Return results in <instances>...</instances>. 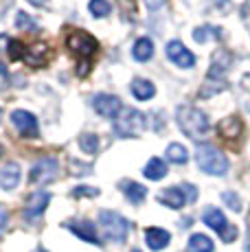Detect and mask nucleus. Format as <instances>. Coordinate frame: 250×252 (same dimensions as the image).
<instances>
[{"label": "nucleus", "mask_w": 250, "mask_h": 252, "mask_svg": "<svg viewBox=\"0 0 250 252\" xmlns=\"http://www.w3.org/2000/svg\"><path fill=\"white\" fill-rule=\"evenodd\" d=\"M178 127L193 140H202L209 132V119L202 110L193 108V105H180L176 112Z\"/></svg>", "instance_id": "nucleus-1"}, {"label": "nucleus", "mask_w": 250, "mask_h": 252, "mask_svg": "<svg viewBox=\"0 0 250 252\" xmlns=\"http://www.w3.org/2000/svg\"><path fill=\"white\" fill-rule=\"evenodd\" d=\"M195 162L209 176H226L228 171V158L213 145H198L195 149Z\"/></svg>", "instance_id": "nucleus-2"}, {"label": "nucleus", "mask_w": 250, "mask_h": 252, "mask_svg": "<svg viewBox=\"0 0 250 252\" xmlns=\"http://www.w3.org/2000/svg\"><path fill=\"white\" fill-rule=\"evenodd\" d=\"M99 228L112 244H123L129 232V221L114 211H99Z\"/></svg>", "instance_id": "nucleus-3"}, {"label": "nucleus", "mask_w": 250, "mask_h": 252, "mask_svg": "<svg viewBox=\"0 0 250 252\" xmlns=\"http://www.w3.org/2000/svg\"><path fill=\"white\" fill-rule=\"evenodd\" d=\"M143 129H145V116H143V112H138V110H134V108L121 110V114H119L117 121H114V132H117V136H121V138L138 136Z\"/></svg>", "instance_id": "nucleus-4"}, {"label": "nucleus", "mask_w": 250, "mask_h": 252, "mask_svg": "<svg viewBox=\"0 0 250 252\" xmlns=\"http://www.w3.org/2000/svg\"><path fill=\"white\" fill-rule=\"evenodd\" d=\"M66 46L70 48L73 55L81 57L84 62H88L90 57H94L99 53V42L88 31H70L68 37H66Z\"/></svg>", "instance_id": "nucleus-5"}, {"label": "nucleus", "mask_w": 250, "mask_h": 252, "mask_svg": "<svg viewBox=\"0 0 250 252\" xmlns=\"http://www.w3.org/2000/svg\"><path fill=\"white\" fill-rule=\"evenodd\" d=\"M228 64H230V60L228 62H224V64H219V60H218V55H213V64H211V68H209V75H206V81H204V86H202V90H200V96H213V94H218L219 90H224L226 88V72H228Z\"/></svg>", "instance_id": "nucleus-6"}, {"label": "nucleus", "mask_w": 250, "mask_h": 252, "mask_svg": "<svg viewBox=\"0 0 250 252\" xmlns=\"http://www.w3.org/2000/svg\"><path fill=\"white\" fill-rule=\"evenodd\" d=\"M57 169H60V164H57L55 158H42V160H37L33 164L31 173H29V182L31 184H46V182L55 180Z\"/></svg>", "instance_id": "nucleus-7"}, {"label": "nucleus", "mask_w": 250, "mask_h": 252, "mask_svg": "<svg viewBox=\"0 0 250 252\" xmlns=\"http://www.w3.org/2000/svg\"><path fill=\"white\" fill-rule=\"evenodd\" d=\"M11 123L20 132L22 138H37V119L27 110H16L11 114Z\"/></svg>", "instance_id": "nucleus-8"}, {"label": "nucleus", "mask_w": 250, "mask_h": 252, "mask_svg": "<svg viewBox=\"0 0 250 252\" xmlns=\"http://www.w3.org/2000/svg\"><path fill=\"white\" fill-rule=\"evenodd\" d=\"M167 57H169V62H174L176 66H180V68H193V64H195L193 53L178 40L167 44Z\"/></svg>", "instance_id": "nucleus-9"}, {"label": "nucleus", "mask_w": 250, "mask_h": 252, "mask_svg": "<svg viewBox=\"0 0 250 252\" xmlns=\"http://www.w3.org/2000/svg\"><path fill=\"white\" fill-rule=\"evenodd\" d=\"M49 202H51V193L49 191H35L33 195H29L27 206H25V220H29V221L37 220V217L46 211Z\"/></svg>", "instance_id": "nucleus-10"}, {"label": "nucleus", "mask_w": 250, "mask_h": 252, "mask_svg": "<svg viewBox=\"0 0 250 252\" xmlns=\"http://www.w3.org/2000/svg\"><path fill=\"white\" fill-rule=\"evenodd\" d=\"M93 105H94V110L101 114V116H108V119H112V116H117L119 112H121V99L119 96H114V94H97L94 96V101H93Z\"/></svg>", "instance_id": "nucleus-11"}, {"label": "nucleus", "mask_w": 250, "mask_h": 252, "mask_svg": "<svg viewBox=\"0 0 250 252\" xmlns=\"http://www.w3.org/2000/svg\"><path fill=\"white\" fill-rule=\"evenodd\" d=\"M51 60V48L49 44H44V42H37V44H33L29 48V53L25 55V62L29 66H33V68H40V66H44L46 62Z\"/></svg>", "instance_id": "nucleus-12"}, {"label": "nucleus", "mask_w": 250, "mask_h": 252, "mask_svg": "<svg viewBox=\"0 0 250 252\" xmlns=\"http://www.w3.org/2000/svg\"><path fill=\"white\" fill-rule=\"evenodd\" d=\"M66 228L70 232H75L79 239L88 241V244H99V235H97V228H94V224H90V221H68L66 224Z\"/></svg>", "instance_id": "nucleus-13"}, {"label": "nucleus", "mask_w": 250, "mask_h": 252, "mask_svg": "<svg viewBox=\"0 0 250 252\" xmlns=\"http://www.w3.org/2000/svg\"><path fill=\"white\" fill-rule=\"evenodd\" d=\"M218 132H219V136H224L226 140H235V138L242 136L244 123H242V119H237V116H228V119L219 121Z\"/></svg>", "instance_id": "nucleus-14"}, {"label": "nucleus", "mask_w": 250, "mask_h": 252, "mask_svg": "<svg viewBox=\"0 0 250 252\" xmlns=\"http://www.w3.org/2000/svg\"><path fill=\"white\" fill-rule=\"evenodd\" d=\"M202 220H204V224L209 226V228H213L218 235H222V232L228 228V221H226V217H224V213L219 211V208H213V206H209L204 211V215H202Z\"/></svg>", "instance_id": "nucleus-15"}, {"label": "nucleus", "mask_w": 250, "mask_h": 252, "mask_svg": "<svg viewBox=\"0 0 250 252\" xmlns=\"http://www.w3.org/2000/svg\"><path fill=\"white\" fill-rule=\"evenodd\" d=\"M18 184H20V167H18V162H7L0 171V187L4 191H11Z\"/></svg>", "instance_id": "nucleus-16"}, {"label": "nucleus", "mask_w": 250, "mask_h": 252, "mask_svg": "<svg viewBox=\"0 0 250 252\" xmlns=\"http://www.w3.org/2000/svg\"><path fill=\"white\" fill-rule=\"evenodd\" d=\"M158 200L162 202L165 206L174 208V211H180L182 206H185V193H182L180 187H171V189H165V191L158 195Z\"/></svg>", "instance_id": "nucleus-17"}, {"label": "nucleus", "mask_w": 250, "mask_h": 252, "mask_svg": "<svg viewBox=\"0 0 250 252\" xmlns=\"http://www.w3.org/2000/svg\"><path fill=\"white\" fill-rule=\"evenodd\" d=\"M145 239H147V246H150L152 250H162L165 246H169L171 241V235L167 230L162 228H147L145 230Z\"/></svg>", "instance_id": "nucleus-18"}, {"label": "nucleus", "mask_w": 250, "mask_h": 252, "mask_svg": "<svg viewBox=\"0 0 250 252\" xmlns=\"http://www.w3.org/2000/svg\"><path fill=\"white\" fill-rule=\"evenodd\" d=\"M121 191L125 193V197H127L132 204H141V202L145 200V195H147V189L143 187V184L132 182V180H123L121 182Z\"/></svg>", "instance_id": "nucleus-19"}, {"label": "nucleus", "mask_w": 250, "mask_h": 252, "mask_svg": "<svg viewBox=\"0 0 250 252\" xmlns=\"http://www.w3.org/2000/svg\"><path fill=\"white\" fill-rule=\"evenodd\" d=\"M154 92H156V88H154L152 81L141 79V77H136V79L132 81V94L136 96L138 101H147V99H152Z\"/></svg>", "instance_id": "nucleus-20"}, {"label": "nucleus", "mask_w": 250, "mask_h": 252, "mask_svg": "<svg viewBox=\"0 0 250 252\" xmlns=\"http://www.w3.org/2000/svg\"><path fill=\"white\" fill-rule=\"evenodd\" d=\"M167 176V164L160 158H152L145 167V178L147 180H162Z\"/></svg>", "instance_id": "nucleus-21"}, {"label": "nucleus", "mask_w": 250, "mask_h": 252, "mask_svg": "<svg viewBox=\"0 0 250 252\" xmlns=\"http://www.w3.org/2000/svg\"><path fill=\"white\" fill-rule=\"evenodd\" d=\"M132 55H134V60H138V62H147V60H150V57L154 55V44H152V40H147V37H141V40L134 44Z\"/></svg>", "instance_id": "nucleus-22"}, {"label": "nucleus", "mask_w": 250, "mask_h": 252, "mask_svg": "<svg viewBox=\"0 0 250 252\" xmlns=\"http://www.w3.org/2000/svg\"><path fill=\"white\" fill-rule=\"evenodd\" d=\"M187 250L189 252H213V241L206 235H193L187 244Z\"/></svg>", "instance_id": "nucleus-23"}, {"label": "nucleus", "mask_w": 250, "mask_h": 252, "mask_svg": "<svg viewBox=\"0 0 250 252\" xmlns=\"http://www.w3.org/2000/svg\"><path fill=\"white\" fill-rule=\"evenodd\" d=\"M219 37H222V29L218 27H198L193 31V40L200 42V44H204L209 40H219Z\"/></svg>", "instance_id": "nucleus-24"}, {"label": "nucleus", "mask_w": 250, "mask_h": 252, "mask_svg": "<svg viewBox=\"0 0 250 252\" xmlns=\"http://www.w3.org/2000/svg\"><path fill=\"white\" fill-rule=\"evenodd\" d=\"M167 158H169V162H176V164H185L189 160V154H187V149L182 147V145L178 143H171L169 147H167Z\"/></svg>", "instance_id": "nucleus-25"}, {"label": "nucleus", "mask_w": 250, "mask_h": 252, "mask_svg": "<svg viewBox=\"0 0 250 252\" xmlns=\"http://www.w3.org/2000/svg\"><path fill=\"white\" fill-rule=\"evenodd\" d=\"M79 147L84 154H97L99 152V136H94V134H81L79 136Z\"/></svg>", "instance_id": "nucleus-26"}, {"label": "nucleus", "mask_w": 250, "mask_h": 252, "mask_svg": "<svg viewBox=\"0 0 250 252\" xmlns=\"http://www.w3.org/2000/svg\"><path fill=\"white\" fill-rule=\"evenodd\" d=\"M88 9L94 18H105L110 13V2L108 0H90Z\"/></svg>", "instance_id": "nucleus-27"}, {"label": "nucleus", "mask_w": 250, "mask_h": 252, "mask_svg": "<svg viewBox=\"0 0 250 252\" xmlns=\"http://www.w3.org/2000/svg\"><path fill=\"white\" fill-rule=\"evenodd\" d=\"M27 53H25V44L20 40H9V60L11 62H18L22 60Z\"/></svg>", "instance_id": "nucleus-28"}, {"label": "nucleus", "mask_w": 250, "mask_h": 252, "mask_svg": "<svg viewBox=\"0 0 250 252\" xmlns=\"http://www.w3.org/2000/svg\"><path fill=\"white\" fill-rule=\"evenodd\" d=\"M222 200L226 202V206H228L230 211H235V213L242 211V200H239L237 193H233V191H224V193H222Z\"/></svg>", "instance_id": "nucleus-29"}, {"label": "nucleus", "mask_w": 250, "mask_h": 252, "mask_svg": "<svg viewBox=\"0 0 250 252\" xmlns=\"http://www.w3.org/2000/svg\"><path fill=\"white\" fill-rule=\"evenodd\" d=\"M73 195H75V197H94V195H99V189H93V187H77V189H73Z\"/></svg>", "instance_id": "nucleus-30"}, {"label": "nucleus", "mask_w": 250, "mask_h": 252, "mask_svg": "<svg viewBox=\"0 0 250 252\" xmlns=\"http://www.w3.org/2000/svg\"><path fill=\"white\" fill-rule=\"evenodd\" d=\"M180 189H182V193H185V200L189 202V204L198 200V189H195L193 184H182Z\"/></svg>", "instance_id": "nucleus-31"}, {"label": "nucleus", "mask_w": 250, "mask_h": 252, "mask_svg": "<svg viewBox=\"0 0 250 252\" xmlns=\"http://www.w3.org/2000/svg\"><path fill=\"white\" fill-rule=\"evenodd\" d=\"M16 27L18 29H35V22H33L27 13L20 11V13H18V18H16Z\"/></svg>", "instance_id": "nucleus-32"}, {"label": "nucleus", "mask_w": 250, "mask_h": 252, "mask_svg": "<svg viewBox=\"0 0 250 252\" xmlns=\"http://www.w3.org/2000/svg\"><path fill=\"white\" fill-rule=\"evenodd\" d=\"M70 173L73 176H86V173H90V167L88 164H79L77 160H70Z\"/></svg>", "instance_id": "nucleus-33"}, {"label": "nucleus", "mask_w": 250, "mask_h": 252, "mask_svg": "<svg viewBox=\"0 0 250 252\" xmlns=\"http://www.w3.org/2000/svg\"><path fill=\"white\" fill-rule=\"evenodd\" d=\"M7 221H9V211L4 204H0V237H2V232L7 230Z\"/></svg>", "instance_id": "nucleus-34"}, {"label": "nucleus", "mask_w": 250, "mask_h": 252, "mask_svg": "<svg viewBox=\"0 0 250 252\" xmlns=\"http://www.w3.org/2000/svg\"><path fill=\"white\" fill-rule=\"evenodd\" d=\"M219 237H222V241L230 244V241H235V237H237V228H235V226H228V228H226Z\"/></svg>", "instance_id": "nucleus-35"}, {"label": "nucleus", "mask_w": 250, "mask_h": 252, "mask_svg": "<svg viewBox=\"0 0 250 252\" xmlns=\"http://www.w3.org/2000/svg\"><path fill=\"white\" fill-rule=\"evenodd\" d=\"M7 86H9V72L2 64H0V90H4Z\"/></svg>", "instance_id": "nucleus-36"}, {"label": "nucleus", "mask_w": 250, "mask_h": 252, "mask_svg": "<svg viewBox=\"0 0 250 252\" xmlns=\"http://www.w3.org/2000/svg\"><path fill=\"white\" fill-rule=\"evenodd\" d=\"M145 4L150 9H158V7H162V4H165V0H145Z\"/></svg>", "instance_id": "nucleus-37"}, {"label": "nucleus", "mask_w": 250, "mask_h": 252, "mask_svg": "<svg viewBox=\"0 0 250 252\" xmlns=\"http://www.w3.org/2000/svg\"><path fill=\"white\" fill-rule=\"evenodd\" d=\"M33 4H37V7H42V4H44V0H31Z\"/></svg>", "instance_id": "nucleus-38"}, {"label": "nucleus", "mask_w": 250, "mask_h": 252, "mask_svg": "<svg viewBox=\"0 0 250 252\" xmlns=\"http://www.w3.org/2000/svg\"><path fill=\"white\" fill-rule=\"evenodd\" d=\"M33 252H46L44 248H35V250H33Z\"/></svg>", "instance_id": "nucleus-39"}, {"label": "nucleus", "mask_w": 250, "mask_h": 252, "mask_svg": "<svg viewBox=\"0 0 250 252\" xmlns=\"http://www.w3.org/2000/svg\"><path fill=\"white\" fill-rule=\"evenodd\" d=\"M0 156H2V145H0Z\"/></svg>", "instance_id": "nucleus-40"}, {"label": "nucleus", "mask_w": 250, "mask_h": 252, "mask_svg": "<svg viewBox=\"0 0 250 252\" xmlns=\"http://www.w3.org/2000/svg\"><path fill=\"white\" fill-rule=\"evenodd\" d=\"M0 119H2V110H0Z\"/></svg>", "instance_id": "nucleus-41"}, {"label": "nucleus", "mask_w": 250, "mask_h": 252, "mask_svg": "<svg viewBox=\"0 0 250 252\" xmlns=\"http://www.w3.org/2000/svg\"><path fill=\"white\" fill-rule=\"evenodd\" d=\"M132 252H141V250H132Z\"/></svg>", "instance_id": "nucleus-42"}]
</instances>
